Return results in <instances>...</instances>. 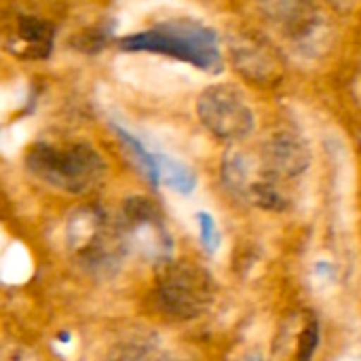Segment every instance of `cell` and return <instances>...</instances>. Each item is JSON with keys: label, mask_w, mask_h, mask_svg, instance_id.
Segmentation results:
<instances>
[{"label": "cell", "mask_w": 361, "mask_h": 361, "mask_svg": "<svg viewBox=\"0 0 361 361\" xmlns=\"http://www.w3.org/2000/svg\"><path fill=\"white\" fill-rule=\"evenodd\" d=\"M118 224L125 250H133L140 256L157 262H167L173 252V241L163 222V216L144 197L125 201Z\"/></svg>", "instance_id": "cell-5"}, {"label": "cell", "mask_w": 361, "mask_h": 361, "mask_svg": "<svg viewBox=\"0 0 361 361\" xmlns=\"http://www.w3.org/2000/svg\"><path fill=\"white\" fill-rule=\"evenodd\" d=\"M66 245L78 262L93 273H108L118 267L127 252L118 233V224L99 207H80L66 222Z\"/></svg>", "instance_id": "cell-3"}, {"label": "cell", "mask_w": 361, "mask_h": 361, "mask_svg": "<svg viewBox=\"0 0 361 361\" xmlns=\"http://www.w3.org/2000/svg\"><path fill=\"white\" fill-rule=\"evenodd\" d=\"M154 154H157V163H159L161 182H165L171 190H176L180 195H190L197 184L192 169L169 154H163V152H154Z\"/></svg>", "instance_id": "cell-11"}, {"label": "cell", "mask_w": 361, "mask_h": 361, "mask_svg": "<svg viewBox=\"0 0 361 361\" xmlns=\"http://www.w3.org/2000/svg\"><path fill=\"white\" fill-rule=\"evenodd\" d=\"M309 165H311V152L296 133L290 131L275 133L262 148L260 169L275 184H279V180H288L305 173Z\"/></svg>", "instance_id": "cell-7"}, {"label": "cell", "mask_w": 361, "mask_h": 361, "mask_svg": "<svg viewBox=\"0 0 361 361\" xmlns=\"http://www.w3.org/2000/svg\"><path fill=\"white\" fill-rule=\"evenodd\" d=\"M27 169L44 184L70 192L85 195L93 190L106 171L102 154L87 142H36L25 154Z\"/></svg>", "instance_id": "cell-1"}, {"label": "cell", "mask_w": 361, "mask_h": 361, "mask_svg": "<svg viewBox=\"0 0 361 361\" xmlns=\"http://www.w3.org/2000/svg\"><path fill=\"white\" fill-rule=\"evenodd\" d=\"M55 27L38 15H15L6 30V42L13 53L23 57H47L53 49Z\"/></svg>", "instance_id": "cell-8"}, {"label": "cell", "mask_w": 361, "mask_h": 361, "mask_svg": "<svg viewBox=\"0 0 361 361\" xmlns=\"http://www.w3.org/2000/svg\"><path fill=\"white\" fill-rule=\"evenodd\" d=\"M159 361H178V360H173V357H163V360H159Z\"/></svg>", "instance_id": "cell-16"}, {"label": "cell", "mask_w": 361, "mask_h": 361, "mask_svg": "<svg viewBox=\"0 0 361 361\" xmlns=\"http://www.w3.org/2000/svg\"><path fill=\"white\" fill-rule=\"evenodd\" d=\"M201 123L224 142H237L252 133L254 112L245 95L233 85H214L203 91L197 104Z\"/></svg>", "instance_id": "cell-6"}, {"label": "cell", "mask_w": 361, "mask_h": 361, "mask_svg": "<svg viewBox=\"0 0 361 361\" xmlns=\"http://www.w3.org/2000/svg\"><path fill=\"white\" fill-rule=\"evenodd\" d=\"M118 44L127 53H159L192 63L205 72H218L222 66L216 34L188 19L163 21L148 30L127 34Z\"/></svg>", "instance_id": "cell-2"}, {"label": "cell", "mask_w": 361, "mask_h": 361, "mask_svg": "<svg viewBox=\"0 0 361 361\" xmlns=\"http://www.w3.org/2000/svg\"><path fill=\"white\" fill-rule=\"evenodd\" d=\"M233 55H235V61H237L239 70L245 72V74H250V76H254V78L269 80V76L275 74L277 63L273 61V57L269 55V51H264L256 42H247V44L235 47L233 49Z\"/></svg>", "instance_id": "cell-10"}, {"label": "cell", "mask_w": 361, "mask_h": 361, "mask_svg": "<svg viewBox=\"0 0 361 361\" xmlns=\"http://www.w3.org/2000/svg\"><path fill=\"white\" fill-rule=\"evenodd\" d=\"M152 351H154L152 338L135 334L114 345L106 361H150Z\"/></svg>", "instance_id": "cell-12"}, {"label": "cell", "mask_w": 361, "mask_h": 361, "mask_svg": "<svg viewBox=\"0 0 361 361\" xmlns=\"http://www.w3.org/2000/svg\"><path fill=\"white\" fill-rule=\"evenodd\" d=\"M0 275L11 283L23 281L30 275V258H27L25 250H21V247L8 250L4 254V258L0 260Z\"/></svg>", "instance_id": "cell-13"}, {"label": "cell", "mask_w": 361, "mask_h": 361, "mask_svg": "<svg viewBox=\"0 0 361 361\" xmlns=\"http://www.w3.org/2000/svg\"><path fill=\"white\" fill-rule=\"evenodd\" d=\"M112 129H114V133L118 135V140L125 144V148L129 150V154L133 157V161L137 163L140 171L148 178V182H150L152 186H159V184H161V178H159L157 154H154L152 150H148V146H146L140 137H135L129 129H125L123 125L112 123Z\"/></svg>", "instance_id": "cell-9"}, {"label": "cell", "mask_w": 361, "mask_h": 361, "mask_svg": "<svg viewBox=\"0 0 361 361\" xmlns=\"http://www.w3.org/2000/svg\"><path fill=\"white\" fill-rule=\"evenodd\" d=\"M0 361H38L36 355L23 347H8L6 351H0Z\"/></svg>", "instance_id": "cell-15"}, {"label": "cell", "mask_w": 361, "mask_h": 361, "mask_svg": "<svg viewBox=\"0 0 361 361\" xmlns=\"http://www.w3.org/2000/svg\"><path fill=\"white\" fill-rule=\"evenodd\" d=\"M214 281L195 262H165L157 277V305L173 319H195L214 300Z\"/></svg>", "instance_id": "cell-4"}, {"label": "cell", "mask_w": 361, "mask_h": 361, "mask_svg": "<svg viewBox=\"0 0 361 361\" xmlns=\"http://www.w3.org/2000/svg\"><path fill=\"white\" fill-rule=\"evenodd\" d=\"M197 220H199V233H201V243L203 247L214 254L218 247H220V231H218V224L214 220L212 214L207 212H199L197 214Z\"/></svg>", "instance_id": "cell-14"}]
</instances>
